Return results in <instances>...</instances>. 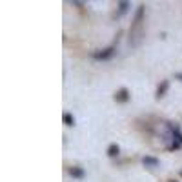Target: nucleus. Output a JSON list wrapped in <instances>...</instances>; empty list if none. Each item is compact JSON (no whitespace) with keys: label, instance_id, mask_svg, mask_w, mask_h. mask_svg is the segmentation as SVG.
Masks as SVG:
<instances>
[{"label":"nucleus","instance_id":"6e6552de","mask_svg":"<svg viewBox=\"0 0 182 182\" xmlns=\"http://www.w3.org/2000/svg\"><path fill=\"white\" fill-rule=\"evenodd\" d=\"M64 122H67V124H73V119H71V115H64Z\"/></svg>","mask_w":182,"mask_h":182},{"label":"nucleus","instance_id":"39448f33","mask_svg":"<svg viewBox=\"0 0 182 182\" xmlns=\"http://www.w3.org/2000/svg\"><path fill=\"white\" fill-rule=\"evenodd\" d=\"M166 87H168V82H162V84H160V87H159V93H157V97H159V99H160L162 95H164Z\"/></svg>","mask_w":182,"mask_h":182},{"label":"nucleus","instance_id":"1a4fd4ad","mask_svg":"<svg viewBox=\"0 0 182 182\" xmlns=\"http://www.w3.org/2000/svg\"><path fill=\"white\" fill-rule=\"evenodd\" d=\"M177 79H179V80H182V73H179V75H177Z\"/></svg>","mask_w":182,"mask_h":182},{"label":"nucleus","instance_id":"f03ea898","mask_svg":"<svg viewBox=\"0 0 182 182\" xmlns=\"http://www.w3.org/2000/svg\"><path fill=\"white\" fill-rule=\"evenodd\" d=\"M173 148H180L182 146V135H180V131L177 129V127H173Z\"/></svg>","mask_w":182,"mask_h":182},{"label":"nucleus","instance_id":"0eeeda50","mask_svg":"<svg viewBox=\"0 0 182 182\" xmlns=\"http://www.w3.org/2000/svg\"><path fill=\"white\" fill-rule=\"evenodd\" d=\"M144 162H146V164H153V166L157 164V160H155V159H151V157H148V159H144Z\"/></svg>","mask_w":182,"mask_h":182},{"label":"nucleus","instance_id":"7ed1b4c3","mask_svg":"<svg viewBox=\"0 0 182 182\" xmlns=\"http://www.w3.org/2000/svg\"><path fill=\"white\" fill-rule=\"evenodd\" d=\"M126 99H127V91H126V89H120V91L117 93V100L122 102V100H126Z\"/></svg>","mask_w":182,"mask_h":182},{"label":"nucleus","instance_id":"f257e3e1","mask_svg":"<svg viewBox=\"0 0 182 182\" xmlns=\"http://www.w3.org/2000/svg\"><path fill=\"white\" fill-rule=\"evenodd\" d=\"M113 51H115V47H106V49H102L99 53H93V59H97V60H106V59H109V57L113 55Z\"/></svg>","mask_w":182,"mask_h":182},{"label":"nucleus","instance_id":"20e7f679","mask_svg":"<svg viewBox=\"0 0 182 182\" xmlns=\"http://www.w3.org/2000/svg\"><path fill=\"white\" fill-rule=\"evenodd\" d=\"M107 153H109V155H111V157H115V155H117V153H119V146H117V144H113V146H111V148H109V149H107Z\"/></svg>","mask_w":182,"mask_h":182},{"label":"nucleus","instance_id":"423d86ee","mask_svg":"<svg viewBox=\"0 0 182 182\" xmlns=\"http://www.w3.org/2000/svg\"><path fill=\"white\" fill-rule=\"evenodd\" d=\"M69 171L73 173V177H82V169H79V168H71Z\"/></svg>","mask_w":182,"mask_h":182}]
</instances>
